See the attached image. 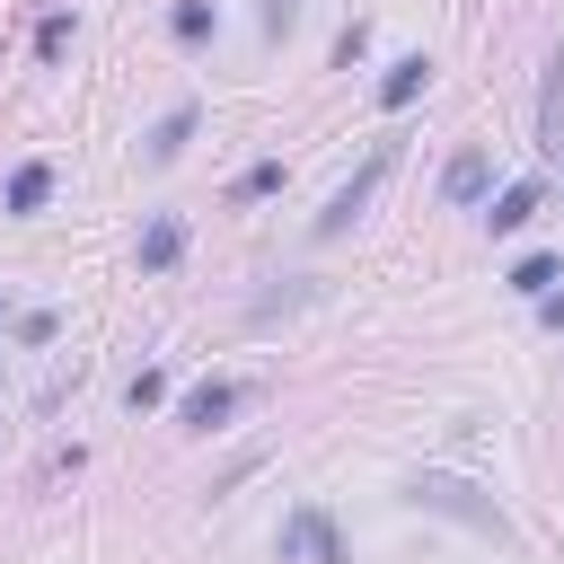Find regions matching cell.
I'll return each mask as SVG.
<instances>
[{"label":"cell","instance_id":"cell-6","mask_svg":"<svg viewBox=\"0 0 564 564\" xmlns=\"http://www.w3.org/2000/svg\"><path fill=\"white\" fill-rule=\"evenodd\" d=\"M176 256H185V220H176V212H159V220L141 229V247H132V264H141V273H167Z\"/></svg>","mask_w":564,"mask_h":564},{"label":"cell","instance_id":"cell-5","mask_svg":"<svg viewBox=\"0 0 564 564\" xmlns=\"http://www.w3.org/2000/svg\"><path fill=\"white\" fill-rule=\"evenodd\" d=\"M485 185H494V159L485 150H458L441 167V203H485Z\"/></svg>","mask_w":564,"mask_h":564},{"label":"cell","instance_id":"cell-1","mask_svg":"<svg viewBox=\"0 0 564 564\" xmlns=\"http://www.w3.org/2000/svg\"><path fill=\"white\" fill-rule=\"evenodd\" d=\"M405 502H414V511H449V520H467V529H485V538H511V520H502L476 485H458V476H432V467H423V476L405 485Z\"/></svg>","mask_w":564,"mask_h":564},{"label":"cell","instance_id":"cell-9","mask_svg":"<svg viewBox=\"0 0 564 564\" xmlns=\"http://www.w3.org/2000/svg\"><path fill=\"white\" fill-rule=\"evenodd\" d=\"M44 194H53V167H44V159H26V167L9 176V212L26 220V212H44Z\"/></svg>","mask_w":564,"mask_h":564},{"label":"cell","instance_id":"cell-4","mask_svg":"<svg viewBox=\"0 0 564 564\" xmlns=\"http://www.w3.org/2000/svg\"><path fill=\"white\" fill-rule=\"evenodd\" d=\"M238 405H247V388H238V379H203V388H185L176 423H185V432H220V423H229Z\"/></svg>","mask_w":564,"mask_h":564},{"label":"cell","instance_id":"cell-8","mask_svg":"<svg viewBox=\"0 0 564 564\" xmlns=\"http://www.w3.org/2000/svg\"><path fill=\"white\" fill-rule=\"evenodd\" d=\"M194 123H203V106H167V115H159V123H150V159H159V167H167V159H176V150H185V141H194Z\"/></svg>","mask_w":564,"mask_h":564},{"label":"cell","instance_id":"cell-14","mask_svg":"<svg viewBox=\"0 0 564 564\" xmlns=\"http://www.w3.org/2000/svg\"><path fill=\"white\" fill-rule=\"evenodd\" d=\"M511 291H520V300H546V291H555V256H520V264H511Z\"/></svg>","mask_w":564,"mask_h":564},{"label":"cell","instance_id":"cell-10","mask_svg":"<svg viewBox=\"0 0 564 564\" xmlns=\"http://www.w3.org/2000/svg\"><path fill=\"white\" fill-rule=\"evenodd\" d=\"M529 212H538V185H502V194H494V212H485V229H520Z\"/></svg>","mask_w":564,"mask_h":564},{"label":"cell","instance_id":"cell-11","mask_svg":"<svg viewBox=\"0 0 564 564\" xmlns=\"http://www.w3.org/2000/svg\"><path fill=\"white\" fill-rule=\"evenodd\" d=\"M538 132H546V150H564V62L546 70V97H538Z\"/></svg>","mask_w":564,"mask_h":564},{"label":"cell","instance_id":"cell-7","mask_svg":"<svg viewBox=\"0 0 564 564\" xmlns=\"http://www.w3.org/2000/svg\"><path fill=\"white\" fill-rule=\"evenodd\" d=\"M423 88H432V62H423V53H405V62H388V79H379V106L397 115V106H414Z\"/></svg>","mask_w":564,"mask_h":564},{"label":"cell","instance_id":"cell-16","mask_svg":"<svg viewBox=\"0 0 564 564\" xmlns=\"http://www.w3.org/2000/svg\"><path fill=\"white\" fill-rule=\"evenodd\" d=\"M361 53H370V26H361V18H352V26H344V35H335V62H344V70H352V62H361Z\"/></svg>","mask_w":564,"mask_h":564},{"label":"cell","instance_id":"cell-2","mask_svg":"<svg viewBox=\"0 0 564 564\" xmlns=\"http://www.w3.org/2000/svg\"><path fill=\"white\" fill-rule=\"evenodd\" d=\"M273 546H282V564H352L344 529H335V520H326L317 502H300V511L282 520V538H273Z\"/></svg>","mask_w":564,"mask_h":564},{"label":"cell","instance_id":"cell-17","mask_svg":"<svg viewBox=\"0 0 564 564\" xmlns=\"http://www.w3.org/2000/svg\"><path fill=\"white\" fill-rule=\"evenodd\" d=\"M123 397H132V414H150V405H159V397H167V379H159V370H141V379H132V388H123Z\"/></svg>","mask_w":564,"mask_h":564},{"label":"cell","instance_id":"cell-3","mask_svg":"<svg viewBox=\"0 0 564 564\" xmlns=\"http://www.w3.org/2000/svg\"><path fill=\"white\" fill-rule=\"evenodd\" d=\"M388 167H397V141H379V150H370V167H361L352 185H335V203L317 212V238H344V229L361 220V203L379 194V176H388Z\"/></svg>","mask_w":564,"mask_h":564},{"label":"cell","instance_id":"cell-19","mask_svg":"<svg viewBox=\"0 0 564 564\" xmlns=\"http://www.w3.org/2000/svg\"><path fill=\"white\" fill-rule=\"evenodd\" d=\"M0 317H9V300H0Z\"/></svg>","mask_w":564,"mask_h":564},{"label":"cell","instance_id":"cell-18","mask_svg":"<svg viewBox=\"0 0 564 564\" xmlns=\"http://www.w3.org/2000/svg\"><path fill=\"white\" fill-rule=\"evenodd\" d=\"M291 26H300V0H264V35H273V44H282V35H291Z\"/></svg>","mask_w":564,"mask_h":564},{"label":"cell","instance_id":"cell-12","mask_svg":"<svg viewBox=\"0 0 564 564\" xmlns=\"http://www.w3.org/2000/svg\"><path fill=\"white\" fill-rule=\"evenodd\" d=\"M167 26H176V44H212V26H220V18H212V0H176V18H167Z\"/></svg>","mask_w":564,"mask_h":564},{"label":"cell","instance_id":"cell-15","mask_svg":"<svg viewBox=\"0 0 564 564\" xmlns=\"http://www.w3.org/2000/svg\"><path fill=\"white\" fill-rule=\"evenodd\" d=\"M35 53L62 62V53H70V18H44V26H35Z\"/></svg>","mask_w":564,"mask_h":564},{"label":"cell","instance_id":"cell-13","mask_svg":"<svg viewBox=\"0 0 564 564\" xmlns=\"http://www.w3.org/2000/svg\"><path fill=\"white\" fill-rule=\"evenodd\" d=\"M282 176H291L282 159H256V167H247V176H238L229 194H238V203H264V194H282Z\"/></svg>","mask_w":564,"mask_h":564}]
</instances>
